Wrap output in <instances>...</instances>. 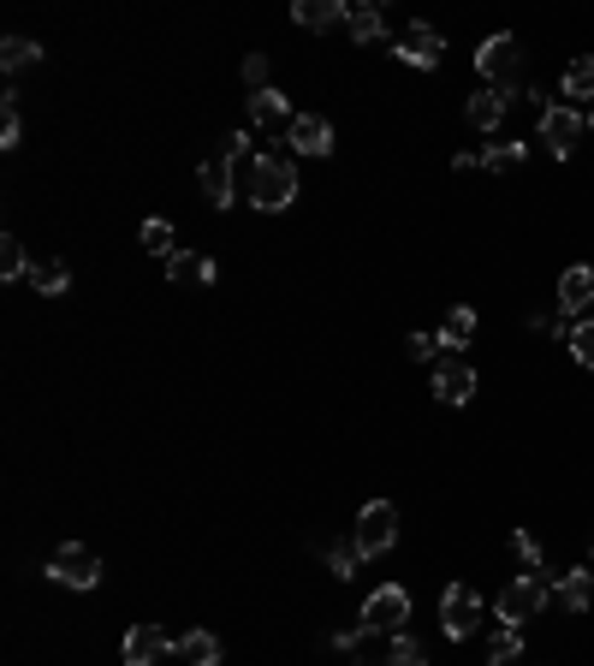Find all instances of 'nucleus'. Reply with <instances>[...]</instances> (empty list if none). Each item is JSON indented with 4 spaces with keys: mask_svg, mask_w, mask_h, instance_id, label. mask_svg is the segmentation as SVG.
Here are the masks:
<instances>
[{
    "mask_svg": "<svg viewBox=\"0 0 594 666\" xmlns=\"http://www.w3.org/2000/svg\"><path fill=\"white\" fill-rule=\"evenodd\" d=\"M250 203L262 209V215H274V209H292L298 203V173L286 155H256V167H250Z\"/></svg>",
    "mask_w": 594,
    "mask_h": 666,
    "instance_id": "1",
    "label": "nucleus"
},
{
    "mask_svg": "<svg viewBox=\"0 0 594 666\" xmlns=\"http://www.w3.org/2000/svg\"><path fill=\"white\" fill-rule=\"evenodd\" d=\"M547 601H553V577H541V571H523L517 583H505V595H500V619H505V631H517L523 619H535Z\"/></svg>",
    "mask_w": 594,
    "mask_h": 666,
    "instance_id": "2",
    "label": "nucleus"
},
{
    "mask_svg": "<svg viewBox=\"0 0 594 666\" xmlns=\"http://www.w3.org/2000/svg\"><path fill=\"white\" fill-rule=\"evenodd\" d=\"M351 542L363 548V560L387 554V548L399 542V506H393V500H369V506L357 512V530H351Z\"/></svg>",
    "mask_w": 594,
    "mask_h": 666,
    "instance_id": "3",
    "label": "nucleus"
},
{
    "mask_svg": "<svg viewBox=\"0 0 594 666\" xmlns=\"http://www.w3.org/2000/svg\"><path fill=\"white\" fill-rule=\"evenodd\" d=\"M517 66H523V48H517V36H505V30L476 48V72L488 78V90H511Z\"/></svg>",
    "mask_w": 594,
    "mask_h": 666,
    "instance_id": "4",
    "label": "nucleus"
},
{
    "mask_svg": "<svg viewBox=\"0 0 594 666\" xmlns=\"http://www.w3.org/2000/svg\"><path fill=\"white\" fill-rule=\"evenodd\" d=\"M357 619L369 625L375 637H399V631H404V619H410V595H404L399 583H387V589H375V595L363 601Z\"/></svg>",
    "mask_w": 594,
    "mask_h": 666,
    "instance_id": "5",
    "label": "nucleus"
},
{
    "mask_svg": "<svg viewBox=\"0 0 594 666\" xmlns=\"http://www.w3.org/2000/svg\"><path fill=\"white\" fill-rule=\"evenodd\" d=\"M476 625H482V595H476L470 583H452L446 595H440V631H446L452 643H464Z\"/></svg>",
    "mask_w": 594,
    "mask_h": 666,
    "instance_id": "6",
    "label": "nucleus"
},
{
    "mask_svg": "<svg viewBox=\"0 0 594 666\" xmlns=\"http://www.w3.org/2000/svg\"><path fill=\"white\" fill-rule=\"evenodd\" d=\"M434 399L440 405H470L476 399V369L446 345H440V357H434Z\"/></svg>",
    "mask_w": 594,
    "mask_h": 666,
    "instance_id": "7",
    "label": "nucleus"
},
{
    "mask_svg": "<svg viewBox=\"0 0 594 666\" xmlns=\"http://www.w3.org/2000/svg\"><path fill=\"white\" fill-rule=\"evenodd\" d=\"M48 577L66 583V589H96L101 583V560L84 542H66V548H54V560H48Z\"/></svg>",
    "mask_w": 594,
    "mask_h": 666,
    "instance_id": "8",
    "label": "nucleus"
},
{
    "mask_svg": "<svg viewBox=\"0 0 594 666\" xmlns=\"http://www.w3.org/2000/svg\"><path fill=\"white\" fill-rule=\"evenodd\" d=\"M583 131H589V120H583L577 108H547V113H541V143H547L559 161H571V155H577Z\"/></svg>",
    "mask_w": 594,
    "mask_h": 666,
    "instance_id": "9",
    "label": "nucleus"
},
{
    "mask_svg": "<svg viewBox=\"0 0 594 666\" xmlns=\"http://www.w3.org/2000/svg\"><path fill=\"white\" fill-rule=\"evenodd\" d=\"M173 649L179 643H173L161 625H131V631H125V666H161Z\"/></svg>",
    "mask_w": 594,
    "mask_h": 666,
    "instance_id": "10",
    "label": "nucleus"
},
{
    "mask_svg": "<svg viewBox=\"0 0 594 666\" xmlns=\"http://www.w3.org/2000/svg\"><path fill=\"white\" fill-rule=\"evenodd\" d=\"M440 54H446V42H440L434 24H410V30H404V42H399V60H404V66L434 72V66H440Z\"/></svg>",
    "mask_w": 594,
    "mask_h": 666,
    "instance_id": "11",
    "label": "nucleus"
},
{
    "mask_svg": "<svg viewBox=\"0 0 594 666\" xmlns=\"http://www.w3.org/2000/svg\"><path fill=\"white\" fill-rule=\"evenodd\" d=\"M286 143H292L298 155H315V161H321V155H333V125H327L321 113H298L292 131H286Z\"/></svg>",
    "mask_w": 594,
    "mask_h": 666,
    "instance_id": "12",
    "label": "nucleus"
},
{
    "mask_svg": "<svg viewBox=\"0 0 594 666\" xmlns=\"http://www.w3.org/2000/svg\"><path fill=\"white\" fill-rule=\"evenodd\" d=\"M594 304V268H565L559 274V316H577V310H589Z\"/></svg>",
    "mask_w": 594,
    "mask_h": 666,
    "instance_id": "13",
    "label": "nucleus"
},
{
    "mask_svg": "<svg viewBox=\"0 0 594 666\" xmlns=\"http://www.w3.org/2000/svg\"><path fill=\"white\" fill-rule=\"evenodd\" d=\"M292 18L303 24V30H339V24L351 18V7L345 0H298Z\"/></svg>",
    "mask_w": 594,
    "mask_h": 666,
    "instance_id": "14",
    "label": "nucleus"
},
{
    "mask_svg": "<svg viewBox=\"0 0 594 666\" xmlns=\"http://www.w3.org/2000/svg\"><path fill=\"white\" fill-rule=\"evenodd\" d=\"M505 108H511V90H476L470 102H464V113H470L476 131H500Z\"/></svg>",
    "mask_w": 594,
    "mask_h": 666,
    "instance_id": "15",
    "label": "nucleus"
},
{
    "mask_svg": "<svg viewBox=\"0 0 594 666\" xmlns=\"http://www.w3.org/2000/svg\"><path fill=\"white\" fill-rule=\"evenodd\" d=\"M197 185H202V197H208L214 209H226V203H232V161H226V155L202 161V167H197Z\"/></svg>",
    "mask_w": 594,
    "mask_h": 666,
    "instance_id": "16",
    "label": "nucleus"
},
{
    "mask_svg": "<svg viewBox=\"0 0 594 666\" xmlns=\"http://www.w3.org/2000/svg\"><path fill=\"white\" fill-rule=\"evenodd\" d=\"M167 280L173 286H214V262L197 256V250H173V256H167Z\"/></svg>",
    "mask_w": 594,
    "mask_h": 666,
    "instance_id": "17",
    "label": "nucleus"
},
{
    "mask_svg": "<svg viewBox=\"0 0 594 666\" xmlns=\"http://www.w3.org/2000/svg\"><path fill=\"white\" fill-rule=\"evenodd\" d=\"M292 120H298V113L286 108V96H280V90L250 96V125H268V131H292Z\"/></svg>",
    "mask_w": 594,
    "mask_h": 666,
    "instance_id": "18",
    "label": "nucleus"
},
{
    "mask_svg": "<svg viewBox=\"0 0 594 666\" xmlns=\"http://www.w3.org/2000/svg\"><path fill=\"white\" fill-rule=\"evenodd\" d=\"M553 601H559L565 613H589V601H594V571H559V583H553Z\"/></svg>",
    "mask_w": 594,
    "mask_h": 666,
    "instance_id": "19",
    "label": "nucleus"
},
{
    "mask_svg": "<svg viewBox=\"0 0 594 666\" xmlns=\"http://www.w3.org/2000/svg\"><path fill=\"white\" fill-rule=\"evenodd\" d=\"M179 661L185 666H220V637L214 631H185L179 637Z\"/></svg>",
    "mask_w": 594,
    "mask_h": 666,
    "instance_id": "20",
    "label": "nucleus"
},
{
    "mask_svg": "<svg viewBox=\"0 0 594 666\" xmlns=\"http://www.w3.org/2000/svg\"><path fill=\"white\" fill-rule=\"evenodd\" d=\"M470 339H476V310H470V304L446 310V322H440V345H446V351H464Z\"/></svg>",
    "mask_w": 594,
    "mask_h": 666,
    "instance_id": "21",
    "label": "nucleus"
},
{
    "mask_svg": "<svg viewBox=\"0 0 594 666\" xmlns=\"http://www.w3.org/2000/svg\"><path fill=\"white\" fill-rule=\"evenodd\" d=\"M345 30L357 36L363 48H369V42H381V36H387V18H381V7H369V0H357V7H351V18H345Z\"/></svg>",
    "mask_w": 594,
    "mask_h": 666,
    "instance_id": "22",
    "label": "nucleus"
},
{
    "mask_svg": "<svg viewBox=\"0 0 594 666\" xmlns=\"http://www.w3.org/2000/svg\"><path fill=\"white\" fill-rule=\"evenodd\" d=\"M30 286L42 298H60L72 286V268H66V262H30Z\"/></svg>",
    "mask_w": 594,
    "mask_h": 666,
    "instance_id": "23",
    "label": "nucleus"
},
{
    "mask_svg": "<svg viewBox=\"0 0 594 666\" xmlns=\"http://www.w3.org/2000/svg\"><path fill=\"white\" fill-rule=\"evenodd\" d=\"M42 60V42H30V36H7L0 42V66L7 72H24V66H36Z\"/></svg>",
    "mask_w": 594,
    "mask_h": 666,
    "instance_id": "24",
    "label": "nucleus"
},
{
    "mask_svg": "<svg viewBox=\"0 0 594 666\" xmlns=\"http://www.w3.org/2000/svg\"><path fill=\"white\" fill-rule=\"evenodd\" d=\"M565 96H571V102H594V60L589 54L565 66Z\"/></svg>",
    "mask_w": 594,
    "mask_h": 666,
    "instance_id": "25",
    "label": "nucleus"
},
{
    "mask_svg": "<svg viewBox=\"0 0 594 666\" xmlns=\"http://www.w3.org/2000/svg\"><path fill=\"white\" fill-rule=\"evenodd\" d=\"M482 167L488 173H517V167H523V143H517V137H511V143H488L482 149Z\"/></svg>",
    "mask_w": 594,
    "mask_h": 666,
    "instance_id": "26",
    "label": "nucleus"
},
{
    "mask_svg": "<svg viewBox=\"0 0 594 666\" xmlns=\"http://www.w3.org/2000/svg\"><path fill=\"white\" fill-rule=\"evenodd\" d=\"M357 565H363L357 542H333V548H327V571H333V577H357Z\"/></svg>",
    "mask_w": 594,
    "mask_h": 666,
    "instance_id": "27",
    "label": "nucleus"
},
{
    "mask_svg": "<svg viewBox=\"0 0 594 666\" xmlns=\"http://www.w3.org/2000/svg\"><path fill=\"white\" fill-rule=\"evenodd\" d=\"M565 345H571V357L594 369V322H577V328H565Z\"/></svg>",
    "mask_w": 594,
    "mask_h": 666,
    "instance_id": "28",
    "label": "nucleus"
},
{
    "mask_svg": "<svg viewBox=\"0 0 594 666\" xmlns=\"http://www.w3.org/2000/svg\"><path fill=\"white\" fill-rule=\"evenodd\" d=\"M511 661H523V637H517V631H500L494 643H488V666H511Z\"/></svg>",
    "mask_w": 594,
    "mask_h": 666,
    "instance_id": "29",
    "label": "nucleus"
},
{
    "mask_svg": "<svg viewBox=\"0 0 594 666\" xmlns=\"http://www.w3.org/2000/svg\"><path fill=\"white\" fill-rule=\"evenodd\" d=\"M0 274H7V280H30V262H24V244L18 238H0Z\"/></svg>",
    "mask_w": 594,
    "mask_h": 666,
    "instance_id": "30",
    "label": "nucleus"
},
{
    "mask_svg": "<svg viewBox=\"0 0 594 666\" xmlns=\"http://www.w3.org/2000/svg\"><path fill=\"white\" fill-rule=\"evenodd\" d=\"M387 666H428V655H422V643H410V637H393V649H387Z\"/></svg>",
    "mask_w": 594,
    "mask_h": 666,
    "instance_id": "31",
    "label": "nucleus"
},
{
    "mask_svg": "<svg viewBox=\"0 0 594 666\" xmlns=\"http://www.w3.org/2000/svg\"><path fill=\"white\" fill-rule=\"evenodd\" d=\"M511 554H517V565L523 571H541V542L529 530H511Z\"/></svg>",
    "mask_w": 594,
    "mask_h": 666,
    "instance_id": "32",
    "label": "nucleus"
},
{
    "mask_svg": "<svg viewBox=\"0 0 594 666\" xmlns=\"http://www.w3.org/2000/svg\"><path fill=\"white\" fill-rule=\"evenodd\" d=\"M24 125H18V96H7V108H0V149H18Z\"/></svg>",
    "mask_w": 594,
    "mask_h": 666,
    "instance_id": "33",
    "label": "nucleus"
},
{
    "mask_svg": "<svg viewBox=\"0 0 594 666\" xmlns=\"http://www.w3.org/2000/svg\"><path fill=\"white\" fill-rule=\"evenodd\" d=\"M143 244L155 250V256H173V226L167 221H143Z\"/></svg>",
    "mask_w": 594,
    "mask_h": 666,
    "instance_id": "34",
    "label": "nucleus"
},
{
    "mask_svg": "<svg viewBox=\"0 0 594 666\" xmlns=\"http://www.w3.org/2000/svg\"><path fill=\"white\" fill-rule=\"evenodd\" d=\"M244 84H250V96L274 90V84H268V60H262V54H250V60H244Z\"/></svg>",
    "mask_w": 594,
    "mask_h": 666,
    "instance_id": "35",
    "label": "nucleus"
},
{
    "mask_svg": "<svg viewBox=\"0 0 594 666\" xmlns=\"http://www.w3.org/2000/svg\"><path fill=\"white\" fill-rule=\"evenodd\" d=\"M410 357L416 363H434L440 357V334H410Z\"/></svg>",
    "mask_w": 594,
    "mask_h": 666,
    "instance_id": "36",
    "label": "nucleus"
},
{
    "mask_svg": "<svg viewBox=\"0 0 594 666\" xmlns=\"http://www.w3.org/2000/svg\"><path fill=\"white\" fill-rule=\"evenodd\" d=\"M351 666H381V661H375V655H357V661H351Z\"/></svg>",
    "mask_w": 594,
    "mask_h": 666,
    "instance_id": "37",
    "label": "nucleus"
},
{
    "mask_svg": "<svg viewBox=\"0 0 594 666\" xmlns=\"http://www.w3.org/2000/svg\"><path fill=\"white\" fill-rule=\"evenodd\" d=\"M589 131H594V108H589Z\"/></svg>",
    "mask_w": 594,
    "mask_h": 666,
    "instance_id": "38",
    "label": "nucleus"
}]
</instances>
